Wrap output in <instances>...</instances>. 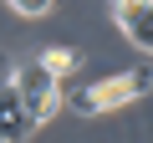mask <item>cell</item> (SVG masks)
Returning <instances> with one entry per match:
<instances>
[{
	"instance_id": "4",
	"label": "cell",
	"mask_w": 153,
	"mask_h": 143,
	"mask_svg": "<svg viewBox=\"0 0 153 143\" xmlns=\"http://www.w3.org/2000/svg\"><path fill=\"white\" fill-rule=\"evenodd\" d=\"M41 66H46V72H56V77L66 82L71 72H76V51H66V46H51V51H41Z\"/></svg>"
},
{
	"instance_id": "1",
	"label": "cell",
	"mask_w": 153,
	"mask_h": 143,
	"mask_svg": "<svg viewBox=\"0 0 153 143\" xmlns=\"http://www.w3.org/2000/svg\"><path fill=\"white\" fill-rule=\"evenodd\" d=\"M148 87H153V72H148V66H133V72H117V77L92 82V87H66V102H71L76 112H112V107L143 97Z\"/></svg>"
},
{
	"instance_id": "3",
	"label": "cell",
	"mask_w": 153,
	"mask_h": 143,
	"mask_svg": "<svg viewBox=\"0 0 153 143\" xmlns=\"http://www.w3.org/2000/svg\"><path fill=\"white\" fill-rule=\"evenodd\" d=\"M112 16L123 26L128 41H138L143 51H153V0H112Z\"/></svg>"
},
{
	"instance_id": "2",
	"label": "cell",
	"mask_w": 153,
	"mask_h": 143,
	"mask_svg": "<svg viewBox=\"0 0 153 143\" xmlns=\"http://www.w3.org/2000/svg\"><path fill=\"white\" fill-rule=\"evenodd\" d=\"M10 82H16V92H21V107L36 118V128L51 123V112H56V102H61V77H56V72H46L41 56H31V61L16 66Z\"/></svg>"
},
{
	"instance_id": "5",
	"label": "cell",
	"mask_w": 153,
	"mask_h": 143,
	"mask_svg": "<svg viewBox=\"0 0 153 143\" xmlns=\"http://www.w3.org/2000/svg\"><path fill=\"white\" fill-rule=\"evenodd\" d=\"M10 5H16L21 16H46V10L56 5V0H10Z\"/></svg>"
}]
</instances>
